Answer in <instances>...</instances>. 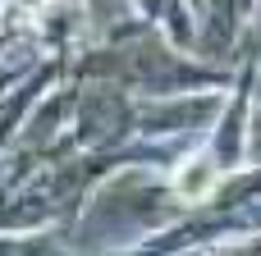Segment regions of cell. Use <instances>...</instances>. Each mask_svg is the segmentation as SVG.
Wrapping results in <instances>:
<instances>
[{
	"label": "cell",
	"mask_w": 261,
	"mask_h": 256,
	"mask_svg": "<svg viewBox=\"0 0 261 256\" xmlns=\"http://www.w3.org/2000/svg\"><path fill=\"white\" fill-rule=\"evenodd\" d=\"M220 188V169L211 165V156H188L179 169H174V192L184 197V202H206L211 192Z\"/></svg>",
	"instance_id": "obj_1"
}]
</instances>
